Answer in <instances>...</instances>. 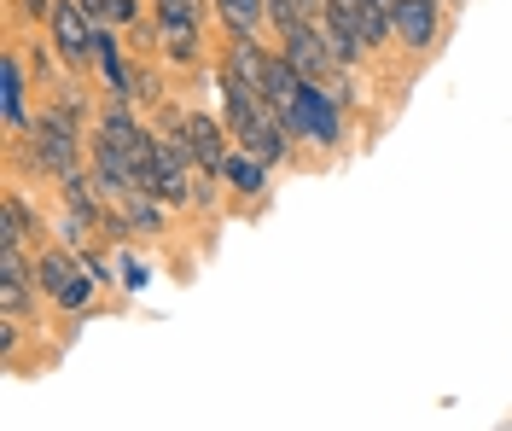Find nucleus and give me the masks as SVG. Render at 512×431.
Instances as JSON below:
<instances>
[{
    "mask_svg": "<svg viewBox=\"0 0 512 431\" xmlns=\"http://www.w3.org/2000/svg\"><path fill=\"white\" fill-rule=\"evenodd\" d=\"M0 239H18V245H30V251H41V245H47L41 216L24 204V193H6V222H0Z\"/></svg>",
    "mask_w": 512,
    "mask_h": 431,
    "instance_id": "nucleus-10",
    "label": "nucleus"
},
{
    "mask_svg": "<svg viewBox=\"0 0 512 431\" xmlns=\"http://www.w3.org/2000/svg\"><path fill=\"white\" fill-rule=\"evenodd\" d=\"M123 280H128V286H146V263H134V257H128V263H123Z\"/></svg>",
    "mask_w": 512,
    "mask_h": 431,
    "instance_id": "nucleus-17",
    "label": "nucleus"
},
{
    "mask_svg": "<svg viewBox=\"0 0 512 431\" xmlns=\"http://www.w3.org/2000/svg\"><path fill=\"white\" fill-rule=\"evenodd\" d=\"M30 146H35V164L41 169H53V175H76V146H82V129L70 123V117H59V111H41L30 123Z\"/></svg>",
    "mask_w": 512,
    "mask_h": 431,
    "instance_id": "nucleus-4",
    "label": "nucleus"
},
{
    "mask_svg": "<svg viewBox=\"0 0 512 431\" xmlns=\"http://www.w3.org/2000/svg\"><path fill=\"white\" fill-rule=\"evenodd\" d=\"M286 117L291 134H303L309 146H344V100L326 88V82H303V94L291 100V111H280Z\"/></svg>",
    "mask_w": 512,
    "mask_h": 431,
    "instance_id": "nucleus-2",
    "label": "nucleus"
},
{
    "mask_svg": "<svg viewBox=\"0 0 512 431\" xmlns=\"http://www.w3.org/2000/svg\"><path fill=\"white\" fill-rule=\"evenodd\" d=\"M0 100H6V129H30V117H24V59L18 53H6V65H0Z\"/></svg>",
    "mask_w": 512,
    "mask_h": 431,
    "instance_id": "nucleus-11",
    "label": "nucleus"
},
{
    "mask_svg": "<svg viewBox=\"0 0 512 431\" xmlns=\"http://www.w3.org/2000/svg\"><path fill=\"white\" fill-rule=\"evenodd\" d=\"M286 59L297 65V76H303V82H332V76L344 70L320 24H297V30H286Z\"/></svg>",
    "mask_w": 512,
    "mask_h": 431,
    "instance_id": "nucleus-6",
    "label": "nucleus"
},
{
    "mask_svg": "<svg viewBox=\"0 0 512 431\" xmlns=\"http://www.w3.org/2000/svg\"><path fill=\"white\" fill-rule=\"evenodd\" d=\"M105 24H123V30H140V0H111Z\"/></svg>",
    "mask_w": 512,
    "mask_h": 431,
    "instance_id": "nucleus-13",
    "label": "nucleus"
},
{
    "mask_svg": "<svg viewBox=\"0 0 512 431\" xmlns=\"http://www.w3.org/2000/svg\"><path fill=\"white\" fill-rule=\"evenodd\" d=\"M198 30H204V0H158V35L175 65L198 59Z\"/></svg>",
    "mask_w": 512,
    "mask_h": 431,
    "instance_id": "nucleus-5",
    "label": "nucleus"
},
{
    "mask_svg": "<svg viewBox=\"0 0 512 431\" xmlns=\"http://www.w3.org/2000/svg\"><path fill=\"white\" fill-rule=\"evenodd\" d=\"M216 12L233 35H256L262 18H268V0H216Z\"/></svg>",
    "mask_w": 512,
    "mask_h": 431,
    "instance_id": "nucleus-12",
    "label": "nucleus"
},
{
    "mask_svg": "<svg viewBox=\"0 0 512 431\" xmlns=\"http://www.w3.org/2000/svg\"><path fill=\"white\" fill-rule=\"evenodd\" d=\"M222 181L233 187V193H245V199H256L262 187H268V158H256V152H227V164H222Z\"/></svg>",
    "mask_w": 512,
    "mask_h": 431,
    "instance_id": "nucleus-9",
    "label": "nucleus"
},
{
    "mask_svg": "<svg viewBox=\"0 0 512 431\" xmlns=\"http://www.w3.org/2000/svg\"><path fill=\"white\" fill-rule=\"evenodd\" d=\"M181 129H187V146H192V158H198V169L222 181V164H227V140H222V123H216V117H187Z\"/></svg>",
    "mask_w": 512,
    "mask_h": 431,
    "instance_id": "nucleus-8",
    "label": "nucleus"
},
{
    "mask_svg": "<svg viewBox=\"0 0 512 431\" xmlns=\"http://www.w3.org/2000/svg\"><path fill=\"white\" fill-rule=\"evenodd\" d=\"M47 35H53V53L64 59L70 76H82L88 59H94V41H99V24L76 6V0H59L53 6V18H47Z\"/></svg>",
    "mask_w": 512,
    "mask_h": 431,
    "instance_id": "nucleus-3",
    "label": "nucleus"
},
{
    "mask_svg": "<svg viewBox=\"0 0 512 431\" xmlns=\"http://www.w3.org/2000/svg\"><path fill=\"white\" fill-rule=\"evenodd\" d=\"M30 70L41 76V82H53V59H47V47H41V41L30 47Z\"/></svg>",
    "mask_w": 512,
    "mask_h": 431,
    "instance_id": "nucleus-14",
    "label": "nucleus"
},
{
    "mask_svg": "<svg viewBox=\"0 0 512 431\" xmlns=\"http://www.w3.org/2000/svg\"><path fill=\"white\" fill-rule=\"evenodd\" d=\"M35 286L59 303V309H70V315L94 309V274H88V263H82V251L41 245V251H35Z\"/></svg>",
    "mask_w": 512,
    "mask_h": 431,
    "instance_id": "nucleus-1",
    "label": "nucleus"
},
{
    "mask_svg": "<svg viewBox=\"0 0 512 431\" xmlns=\"http://www.w3.org/2000/svg\"><path fill=\"white\" fill-rule=\"evenodd\" d=\"M18 6H24L30 18H53V6H59V0H18Z\"/></svg>",
    "mask_w": 512,
    "mask_h": 431,
    "instance_id": "nucleus-15",
    "label": "nucleus"
},
{
    "mask_svg": "<svg viewBox=\"0 0 512 431\" xmlns=\"http://www.w3.org/2000/svg\"><path fill=\"white\" fill-rule=\"evenodd\" d=\"M76 6H82V12H88L94 24H105V12H111V0H76Z\"/></svg>",
    "mask_w": 512,
    "mask_h": 431,
    "instance_id": "nucleus-16",
    "label": "nucleus"
},
{
    "mask_svg": "<svg viewBox=\"0 0 512 431\" xmlns=\"http://www.w3.org/2000/svg\"><path fill=\"white\" fill-rule=\"evenodd\" d=\"M390 35L408 47V53H431L443 18H437V0H390Z\"/></svg>",
    "mask_w": 512,
    "mask_h": 431,
    "instance_id": "nucleus-7",
    "label": "nucleus"
}]
</instances>
